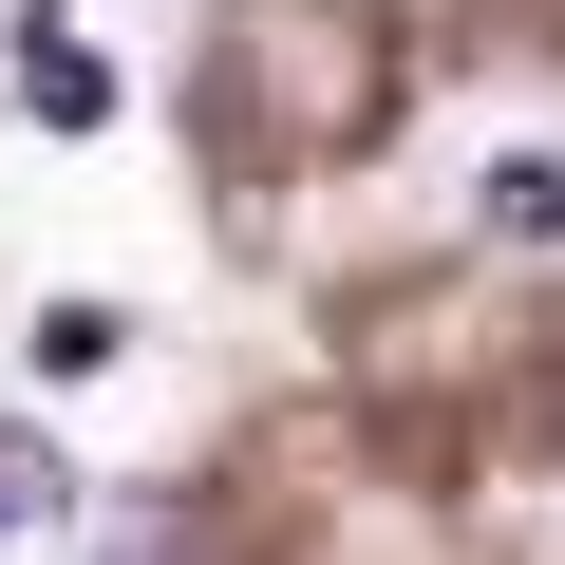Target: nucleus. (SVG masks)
Listing matches in <instances>:
<instances>
[{
    "label": "nucleus",
    "mask_w": 565,
    "mask_h": 565,
    "mask_svg": "<svg viewBox=\"0 0 565 565\" xmlns=\"http://www.w3.org/2000/svg\"><path fill=\"white\" fill-rule=\"evenodd\" d=\"M0 546H20V527H0Z\"/></svg>",
    "instance_id": "nucleus-4"
},
{
    "label": "nucleus",
    "mask_w": 565,
    "mask_h": 565,
    "mask_svg": "<svg viewBox=\"0 0 565 565\" xmlns=\"http://www.w3.org/2000/svg\"><path fill=\"white\" fill-rule=\"evenodd\" d=\"M471 226H490V245H565V151H509V170L471 189Z\"/></svg>",
    "instance_id": "nucleus-1"
},
{
    "label": "nucleus",
    "mask_w": 565,
    "mask_h": 565,
    "mask_svg": "<svg viewBox=\"0 0 565 565\" xmlns=\"http://www.w3.org/2000/svg\"><path fill=\"white\" fill-rule=\"evenodd\" d=\"M57 509H76V471H57L39 434H0V527H57Z\"/></svg>",
    "instance_id": "nucleus-3"
},
{
    "label": "nucleus",
    "mask_w": 565,
    "mask_h": 565,
    "mask_svg": "<svg viewBox=\"0 0 565 565\" xmlns=\"http://www.w3.org/2000/svg\"><path fill=\"white\" fill-rule=\"evenodd\" d=\"M20 359H39V377H114V359H132V321H114V302H39V340H20Z\"/></svg>",
    "instance_id": "nucleus-2"
}]
</instances>
